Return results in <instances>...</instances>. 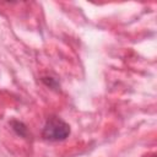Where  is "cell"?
Wrapping results in <instances>:
<instances>
[{
	"instance_id": "obj_1",
	"label": "cell",
	"mask_w": 157,
	"mask_h": 157,
	"mask_svg": "<svg viewBox=\"0 0 157 157\" xmlns=\"http://www.w3.org/2000/svg\"><path fill=\"white\" fill-rule=\"evenodd\" d=\"M70 135V125L58 117H49L42 130V137L50 142L64 141Z\"/></svg>"
},
{
	"instance_id": "obj_2",
	"label": "cell",
	"mask_w": 157,
	"mask_h": 157,
	"mask_svg": "<svg viewBox=\"0 0 157 157\" xmlns=\"http://www.w3.org/2000/svg\"><path fill=\"white\" fill-rule=\"evenodd\" d=\"M10 124H11L12 129L16 131L17 135H20V136H22V137H26V136H27V128H26V125H25L22 121L11 120Z\"/></svg>"
}]
</instances>
